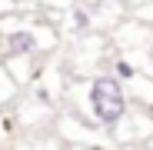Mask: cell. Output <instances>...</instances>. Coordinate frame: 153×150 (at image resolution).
Segmentation results:
<instances>
[{
	"instance_id": "cell-3",
	"label": "cell",
	"mask_w": 153,
	"mask_h": 150,
	"mask_svg": "<svg viewBox=\"0 0 153 150\" xmlns=\"http://www.w3.org/2000/svg\"><path fill=\"white\" fill-rule=\"evenodd\" d=\"M117 77L130 80V77H133V67H130V63H123V60H117Z\"/></svg>"
},
{
	"instance_id": "cell-2",
	"label": "cell",
	"mask_w": 153,
	"mask_h": 150,
	"mask_svg": "<svg viewBox=\"0 0 153 150\" xmlns=\"http://www.w3.org/2000/svg\"><path fill=\"white\" fill-rule=\"evenodd\" d=\"M33 50H37V37L30 30H10L4 37V54H10V57H27Z\"/></svg>"
},
{
	"instance_id": "cell-1",
	"label": "cell",
	"mask_w": 153,
	"mask_h": 150,
	"mask_svg": "<svg viewBox=\"0 0 153 150\" xmlns=\"http://www.w3.org/2000/svg\"><path fill=\"white\" fill-rule=\"evenodd\" d=\"M90 110L100 123H117L126 110V97L117 77H97L90 87Z\"/></svg>"
}]
</instances>
